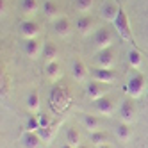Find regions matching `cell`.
Segmentation results:
<instances>
[{
  "mask_svg": "<svg viewBox=\"0 0 148 148\" xmlns=\"http://www.w3.org/2000/svg\"><path fill=\"white\" fill-rule=\"evenodd\" d=\"M43 11H45V14H47V16L54 18V16H57V14H59V7H57L54 2H50V0H47V2H45V5H43Z\"/></svg>",
  "mask_w": 148,
  "mask_h": 148,
  "instance_id": "25",
  "label": "cell"
},
{
  "mask_svg": "<svg viewBox=\"0 0 148 148\" xmlns=\"http://www.w3.org/2000/svg\"><path fill=\"white\" fill-rule=\"evenodd\" d=\"M93 77L95 80H98L102 84H111L114 80V73L111 71V68H97V70H93Z\"/></svg>",
  "mask_w": 148,
  "mask_h": 148,
  "instance_id": "7",
  "label": "cell"
},
{
  "mask_svg": "<svg viewBox=\"0 0 148 148\" xmlns=\"http://www.w3.org/2000/svg\"><path fill=\"white\" fill-rule=\"evenodd\" d=\"M22 9H23L25 14H36L38 0H22Z\"/></svg>",
  "mask_w": 148,
  "mask_h": 148,
  "instance_id": "22",
  "label": "cell"
},
{
  "mask_svg": "<svg viewBox=\"0 0 148 148\" xmlns=\"http://www.w3.org/2000/svg\"><path fill=\"white\" fill-rule=\"evenodd\" d=\"M86 91H88V95H89L91 100H98V98L103 97V84L98 82V80L97 82H89L88 88H86Z\"/></svg>",
  "mask_w": 148,
  "mask_h": 148,
  "instance_id": "11",
  "label": "cell"
},
{
  "mask_svg": "<svg viewBox=\"0 0 148 148\" xmlns=\"http://www.w3.org/2000/svg\"><path fill=\"white\" fill-rule=\"evenodd\" d=\"M59 73H61V68H59V64H57V61H54V62H47V77H50V79H57Z\"/></svg>",
  "mask_w": 148,
  "mask_h": 148,
  "instance_id": "24",
  "label": "cell"
},
{
  "mask_svg": "<svg viewBox=\"0 0 148 148\" xmlns=\"http://www.w3.org/2000/svg\"><path fill=\"white\" fill-rule=\"evenodd\" d=\"M57 54H59V50H57V47H56L54 43H47V45H45L43 56H45L47 62H54V61L57 59Z\"/></svg>",
  "mask_w": 148,
  "mask_h": 148,
  "instance_id": "18",
  "label": "cell"
},
{
  "mask_svg": "<svg viewBox=\"0 0 148 148\" xmlns=\"http://www.w3.org/2000/svg\"><path fill=\"white\" fill-rule=\"evenodd\" d=\"M112 23H114V27H116V30H118V34H120L121 39H125V41H130L132 39L130 23H129V18H127L123 9H120V13H118V16H116V20H114Z\"/></svg>",
  "mask_w": 148,
  "mask_h": 148,
  "instance_id": "2",
  "label": "cell"
},
{
  "mask_svg": "<svg viewBox=\"0 0 148 148\" xmlns=\"http://www.w3.org/2000/svg\"><path fill=\"white\" fill-rule=\"evenodd\" d=\"M54 29H56V32L59 36H68L70 34V22L66 18H57L56 20V23H54Z\"/></svg>",
  "mask_w": 148,
  "mask_h": 148,
  "instance_id": "17",
  "label": "cell"
},
{
  "mask_svg": "<svg viewBox=\"0 0 148 148\" xmlns=\"http://www.w3.org/2000/svg\"><path fill=\"white\" fill-rule=\"evenodd\" d=\"M68 102H70V97H68V91L64 88L56 86L54 89H52V93H50V105H52L54 111H57V112L64 111Z\"/></svg>",
  "mask_w": 148,
  "mask_h": 148,
  "instance_id": "1",
  "label": "cell"
},
{
  "mask_svg": "<svg viewBox=\"0 0 148 148\" xmlns=\"http://www.w3.org/2000/svg\"><path fill=\"white\" fill-rule=\"evenodd\" d=\"M84 123H86V127H88V130H91V132H95V130H98V127H100V121L95 118V116H86L84 118Z\"/></svg>",
  "mask_w": 148,
  "mask_h": 148,
  "instance_id": "26",
  "label": "cell"
},
{
  "mask_svg": "<svg viewBox=\"0 0 148 148\" xmlns=\"http://www.w3.org/2000/svg\"><path fill=\"white\" fill-rule=\"evenodd\" d=\"M127 93L130 95L132 98H139L143 91H145V77L141 75V73H136V75H132L129 79V82H127Z\"/></svg>",
  "mask_w": 148,
  "mask_h": 148,
  "instance_id": "3",
  "label": "cell"
},
{
  "mask_svg": "<svg viewBox=\"0 0 148 148\" xmlns=\"http://www.w3.org/2000/svg\"><path fill=\"white\" fill-rule=\"evenodd\" d=\"M118 13H120V7L116 5L114 2H105L102 5V16L105 20H109V22H114L116 16H118Z\"/></svg>",
  "mask_w": 148,
  "mask_h": 148,
  "instance_id": "8",
  "label": "cell"
},
{
  "mask_svg": "<svg viewBox=\"0 0 148 148\" xmlns=\"http://www.w3.org/2000/svg\"><path fill=\"white\" fill-rule=\"evenodd\" d=\"M112 43V34L109 29H100L97 34H95V45H97L100 50H105L109 48Z\"/></svg>",
  "mask_w": 148,
  "mask_h": 148,
  "instance_id": "4",
  "label": "cell"
},
{
  "mask_svg": "<svg viewBox=\"0 0 148 148\" xmlns=\"http://www.w3.org/2000/svg\"><path fill=\"white\" fill-rule=\"evenodd\" d=\"M93 5V0H77V9L80 13H88Z\"/></svg>",
  "mask_w": 148,
  "mask_h": 148,
  "instance_id": "28",
  "label": "cell"
},
{
  "mask_svg": "<svg viewBox=\"0 0 148 148\" xmlns=\"http://www.w3.org/2000/svg\"><path fill=\"white\" fill-rule=\"evenodd\" d=\"M27 107H29V111H39V95L36 93V91H32V93H29V97H27Z\"/></svg>",
  "mask_w": 148,
  "mask_h": 148,
  "instance_id": "21",
  "label": "cell"
},
{
  "mask_svg": "<svg viewBox=\"0 0 148 148\" xmlns=\"http://www.w3.org/2000/svg\"><path fill=\"white\" fill-rule=\"evenodd\" d=\"M38 134H39V137L43 141H50L52 139V134H54V129H50V127H47V129H39Z\"/></svg>",
  "mask_w": 148,
  "mask_h": 148,
  "instance_id": "29",
  "label": "cell"
},
{
  "mask_svg": "<svg viewBox=\"0 0 148 148\" xmlns=\"http://www.w3.org/2000/svg\"><path fill=\"white\" fill-rule=\"evenodd\" d=\"M97 62H98L100 68H111L112 62H114V59H112V52H111L109 48L102 50L100 54H98V57H97Z\"/></svg>",
  "mask_w": 148,
  "mask_h": 148,
  "instance_id": "14",
  "label": "cell"
},
{
  "mask_svg": "<svg viewBox=\"0 0 148 148\" xmlns=\"http://www.w3.org/2000/svg\"><path fill=\"white\" fill-rule=\"evenodd\" d=\"M66 143L71 145V146H80V134L77 129H68L66 130Z\"/></svg>",
  "mask_w": 148,
  "mask_h": 148,
  "instance_id": "19",
  "label": "cell"
},
{
  "mask_svg": "<svg viewBox=\"0 0 148 148\" xmlns=\"http://www.w3.org/2000/svg\"><path fill=\"white\" fill-rule=\"evenodd\" d=\"M120 114H121V120L125 123H130L134 120V114H136V105L132 100H125L121 103V107H120Z\"/></svg>",
  "mask_w": 148,
  "mask_h": 148,
  "instance_id": "6",
  "label": "cell"
},
{
  "mask_svg": "<svg viewBox=\"0 0 148 148\" xmlns=\"http://www.w3.org/2000/svg\"><path fill=\"white\" fill-rule=\"evenodd\" d=\"M61 148H77V146H71V145H68V143H64V145H62Z\"/></svg>",
  "mask_w": 148,
  "mask_h": 148,
  "instance_id": "32",
  "label": "cell"
},
{
  "mask_svg": "<svg viewBox=\"0 0 148 148\" xmlns=\"http://www.w3.org/2000/svg\"><path fill=\"white\" fill-rule=\"evenodd\" d=\"M7 89H9V86H7V77H2V97H4V95H7Z\"/></svg>",
  "mask_w": 148,
  "mask_h": 148,
  "instance_id": "31",
  "label": "cell"
},
{
  "mask_svg": "<svg viewBox=\"0 0 148 148\" xmlns=\"http://www.w3.org/2000/svg\"><path fill=\"white\" fill-rule=\"evenodd\" d=\"M116 137H118L120 141H123V143H127L130 139V137H132V129L129 127V123L121 121V123L116 125Z\"/></svg>",
  "mask_w": 148,
  "mask_h": 148,
  "instance_id": "12",
  "label": "cell"
},
{
  "mask_svg": "<svg viewBox=\"0 0 148 148\" xmlns=\"http://www.w3.org/2000/svg\"><path fill=\"white\" fill-rule=\"evenodd\" d=\"M79 148H88V146H79Z\"/></svg>",
  "mask_w": 148,
  "mask_h": 148,
  "instance_id": "34",
  "label": "cell"
},
{
  "mask_svg": "<svg viewBox=\"0 0 148 148\" xmlns=\"http://www.w3.org/2000/svg\"><path fill=\"white\" fill-rule=\"evenodd\" d=\"M41 141H43V139L39 137L38 132H29L27 130V134L23 136V146L25 148H39Z\"/></svg>",
  "mask_w": 148,
  "mask_h": 148,
  "instance_id": "15",
  "label": "cell"
},
{
  "mask_svg": "<svg viewBox=\"0 0 148 148\" xmlns=\"http://www.w3.org/2000/svg\"><path fill=\"white\" fill-rule=\"evenodd\" d=\"M23 52H25V56H27V57L36 59L38 54H39V43H38V39H36V38L27 39L25 43H23Z\"/></svg>",
  "mask_w": 148,
  "mask_h": 148,
  "instance_id": "9",
  "label": "cell"
},
{
  "mask_svg": "<svg viewBox=\"0 0 148 148\" xmlns=\"http://www.w3.org/2000/svg\"><path fill=\"white\" fill-rule=\"evenodd\" d=\"M38 118H39V125H41V129H47V127H50V120L47 118V114H39Z\"/></svg>",
  "mask_w": 148,
  "mask_h": 148,
  "instance_id": "30",
  "label": "cell"
},
{
  "mask_svg": "<svg viewBox=\"0 0 148 148\" xmlns=\"http://www.w3.org/2000/svg\"><path fill=\"white\" fill-rule=\"evenodd\" d=\"M141 62H143V59H141V54H139V52H137V50H130V52H129V64H130L132 68H139Z\"/></svg>",
  "mask_w": 148,
  "mask_h": 148,
  "instance_id": "23",
  "label": "cell"
},
{
  "mask_svg": "<svg viewBox=\"0 0 148 148\" xmlns=\"http://www.w3.org/2000/svg\"><path fill=\"white\" fill-rule=\"evenodd\" d=\"M77 29H79V32H82V34L91 32V29H93V18L91 16H80L77 20Z\"/></svg>",
  "mask_w": 148,
  "mask_h": 148,
  "instance_id": "16",
  "label": "cell"
},
{
  "mask_svg": "<svg viewBox=\"0 0 148 148\" xmlns=\"http://www.w3.org/2000/svg\"><path fill=\"white\" fill-rule=\"evenodd\" d=\"M89 139H91V143H93L95 146L107 145V134H105V132H100V130H95V132H91Z\"/></svg>",
  "mask_w": 148,
  "mask_h": 148,
  "instance_id": "20",
  "label": "cell"
},
{
  "mask_svg": "<svg viewBox=\"0 0 148 148\" xmlns=\"http://www.w3.org/2000/svg\"><path fill=\"white\" fill-rule=\"evenodd\" d=\"M95 107H97V111H98L100 114H103V116H111V114L114 112V109H116V105H114L112 98H109V97H102V98H98V100H95Z\"/></svg>",
  "mask_w": 148,
  "mask_h": 148,
  "instance_id": "5",
  "label": "cell"
},
{
  "mask_svg": "<svg viewBox=\"0 0 148 148\" xmlns=\"http://www.w3.org/2000/svg\"><path fill=\"white\" fill-rule=\"evenodd\" d=\"M25 129H27L29 132H38V130L41 129V125H39V118H34V116H30V118L27 120Z\"/></svg>",
  "mask_w": 148,
  "mask_h": 148,
  "instance_id": "27",
  "label": "cell"
},
{
  "mask_svg": "<svg viewBox=\"0 0 148 148\" xmlns=\"http://www.w3.org/2000/svg\"><path fill=\"white\" fill-rule=\"evenodd\" d=\"M97 148H109V145H100V146H97Z\"/></svg>",
  "mask_w": 148,
  "mask_h": 148,
  "instance_id": "33",
  "label": "cell"
},
{
  "mask_svg": "<svg viewBox=\"0 0 148 148\" xmlns=\"http://www.w3.org/2000/svg\"><path fill=\"white\" fill-rule=\"evenodd\" d=\"M20 29H22V34H23L27 39L36 38V36H38V32H39L38 23H36V22H32V20H27V22H23L22 25H20Z\"/></svg>",
  "mask_w": 148,
  "mask_h": 148,
  "instance_id": "10",
  "label": "cell"
},
{
  "mask_svg": "<svg viewBox=\"0 0 148 148\" xmlns=\"http://www.w3.org/2000/svg\"><path fill=\"white\" fill-rule=\"evenodd\" d=\"M73 79L75 80H79V82H82V80H86V77H88V68H86V64H84L82 61H75L73 62Z\"/></svg>",
  "mask_w": 148,
  "mask_h": 148,
  "instance_id": "13",
  "label": "cell"
}]
</instances>
